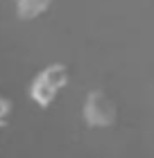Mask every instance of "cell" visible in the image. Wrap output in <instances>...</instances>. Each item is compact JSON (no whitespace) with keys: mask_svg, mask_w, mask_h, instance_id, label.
I'll list each match as a JSON object with an SVG mask.
<instances>
[{"mask_svg":"<svg viewBox=\"0 0 154 158\" xmlns=\"http://www.w3.org/2000/svg\"><path fill=\"white\" fill-rule=\"evenodd\" d=\"M70 84V70L66 63H50L36 73V77L30 84V97L41 109H48L57 102L59 93Z\"/></svg>","mask_w":154,"mask_h":158,"instance_id":"1","label":"cell"},{"mask_svg":"<svg viewBox=\"0 0 154 158\" xmlns=\"http://www.w3.org/2000/svg\"><path fill=\"white\" fill-rule=\"evenodd\" d=\"M82 118L93 129H109L118 120V104L107 90L95 88L84 97L82 104Z\"/></svg>","mask_w":154,"mask_h":158,"instance_id":"2","label":"cell"},{"mask_svg":"<svg viewBox=\"0 0 154 158\" xmlns=\"http://www.w3.org/2000/svg\"><path fill=\"white\" fill-rule=\"evenodd\" d=\"M14 2H16V14H18V18H23V20H34V18L43 16V14L50 9L52 0H14Z\"/></svg>","mask_w":154,"mask_h":158,"instance_id":"3","label":"cell"},{"mask_svg":"<svg viewBox=\"0 0 154 158\" xmlns=\"http://www.w3.org/2000/svg\"><path fill=\"white\" fill-rule=\"evenodd\" d=\"M11 109H14L11 99H9V97H5V95H0V129L9 124V118H11Z\"/></svg>","mask_w":154,"mask_h":158,"instance_id":"4","label":"cell"}]
</instances>
